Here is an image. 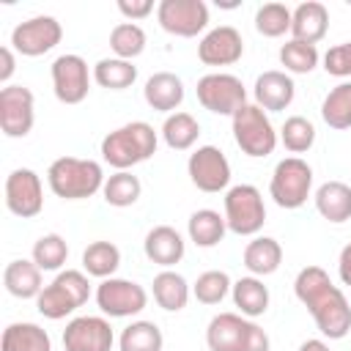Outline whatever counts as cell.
<instances>
[{
  "label": "cell",
  "instance_id": "1",
  "mask_svg": "<svg viewBox=\"0 0 351 351\" xmlns=\"http://www.w3.org/2000/svg\"><path fill=\"white\" fill-rule=\"evenodd\" d=\"M293 293L307 307L324 337L343 340L351 332V304L346 293L329 280L326 269L304 266L293 280Z\"/></svg>",
  "mask_w": 351,
  "mask_h": 351
},
{
  "label": "cell",
  "instance_id": "2",
  "mask_svg": "<svg viewBox=\"0 0 351 351\" xmlns=\"http://www.w3.org/2000/svg\"><path fill=\"white\" fill-rule=\"evenodd\" d=\"M159 137L151 123L132 121L104 134L101 140V159L115 170H129L156 154Z\"/></svg>",
  "mask_w": 351,
  "mask_h": 351
},
{
  "label": "cell",
  "instance_id": "3",
  "mask_svg": "<svg viewBox=\"0 0 351 351\" xmlns=\"http://www.w3.org/2000/svg\"><path fill=\"white\" fill-rule=\"evenodd\" d=\"M104 170L96 159H80V156H60L47 170L49 189L63 200H85L101 192L104 186Z\"/></svg>",
  "mask_w": 351,
  "mask_h": 351
},
{
  "label": "cell",
  "instance_id": "4",
  "mask_svg": "<svg viewBox=\"0 0 351 351\" xmlns=\"http://www.w3.org/2000/svg\"><path fill=\"white\" fill-rule=\"evenodd\" d=\"M90 299V282L88 274L80 269H63L55 274V280L49 285H44V291L36 296V307L44 318L49 321H60L66 315H71L77 307H82Z\"/></svg>",
  "mask_w": 351,
  "mask_h": 351
},
{
  "label": "cell",
  "instance_id": "5",
  "mask_svg": "<svg viewBox=\"0 0 351 351\" xmlns=\"http://www.w3.org/2000/svg\"><path fill=\"white\" fill-rule=\"evenodd\" d=\"M230 123H233V140L241 148V154H247L252 159H263V156L274 154L280 134L274 132L266 110L247 101L244 107H239L233 112Z\"/></svg>",
  "mask_w": 351,
  "mask_h": 351
},
{
  "label": "cell",
  "instance_id": "6",
  "mask_svg": "<svg viewBox=\"0 0 351 351\" xmlns=\"http://www.w3.org/2000/svg\"><path fill=\"white\" fill-rule=\"evenodd\" d=\"M313 189V167L302 156H285L274 165L269 195L280 208H302Z\"/></svg>",
  "mask_w": 351,
  "mask_h": 351
},
{
  "label": "cell",
  "instance_id": "7",
  "mask_svg": "<svg viewBox=\"0 0 351 351\" xmlns=\"http://www.w3.org/2000/svg\"><path fill=\"white\" fill-rule=\"evenodd\" d=\"M225 222L236 236H258L266 222L263 195L252 184H236L225 192Z\"/></svg>",
  "mask_w": 351,
  "mask_h": 351
},
{
  "label": "cell",
  "instance_id": "8",
  "mask_svg": "<svg viewBox=\"0 0 351 351\" xmlns=\"http://www.w3.org/2000/svg\"><path fill=\"white\" fill-rule=\"evenodd\" d=\"M197 101L203 104V110L214 112V115H230L247 104V88L236 74L228 71H211L203 74L197 80Z\"/></svg>",
  "mask_w": 351,
  "mask_h": 351
},
{
  "label": "cell",
  "instance_id": "9",
  "mask_svg": "<svg viewBox=\"0 0 351 351\" xmlns=\"http://www.w3.org/2000/svg\"><path fill=\"white\" fill-rule=\"evenodd\" d=\"M96 304L110 318H132L145 310L148 291L134 280L107 277L96 285Z\"/></svg>",
  "mask_w": 351,
  "mask_h": 351
},
{
  "label": "cell",
  "instance_id": "10",
  "mask_svg": "<svg viewBox=\"0 0 351 351\" xmlns=\"http://www.w3.org/2000/svg\"><path fill=\"white\" fill-rule=\"evenodd\" d=\"M159 27L178 38H192L208 25V5L203 0H162L156 5Z\"/></svg>",
  "mask_w": 351,
  "mask_h": 351
},
{
  "label": "cell",
  "instance_id": "11",
  "mask_svg": "<svg viewBox=\"0 0 351 351\" xmlns=\"http://www.w3.org/2000/svg\"><path fill=\"white\" fill-rule=\"evenodd\" d=\"M63 38V27L55 16H30L25 22H19L11 30V49L25 55V58H38L49 49H55Z\"/></svg>",
  "mask_w": 351,
  "mask_h": 351
},
{
  "label": "cell",
  "instance_id": "12",
  "mask_svg": "<svg viewBox=\"0 0 351 351\" xmlns=\"http://www.w3.org/2000/svg\"><path fill=\"white\" fill-rule=\"evenodd\" d=\"M189 181L200 192H222L230 184V162L217 145H197L186 159Z\"/></svg>",
  "mask_w": 351,
  "mask_h": 351
},
{
  "label": "cell",
  "instance_id": "13",
  "mask_svg": "<svg viewBox=\"0 0 351 351\" xmlns=\"http://www.w3.org/2000/svg\"><path fill=\"white\" fill-rule=\"evenodd\" d=\"M49 74H52V90H55L58 101H63V104L85 101V96L90 90V74H88L85 58L66 52V55L52 60Z\"/></svg>",
  "mask_w": 351,
  "mask_h": 351
},
{
  "label": "cell",
  "instance_id": "14",
  "mask_svg": "<svg viewBox=\"0 0 351 351\" xmlns=\"http://www.w3.org/2000/svg\"><path fill=\"white\" fill-rule=\"evenodd\" d=\"M5 206L14 217L30 219L38 217L44 208V186L36 170L30 167H16L5 178Z\"/></svg>",
  "mask_w": 351,
  "mask_h": 351
},
{
  "label": "cell",
  "instance_id": "15",
  "mask_svg": "<svg viewBox=\"0 0 351 351\" xmlns=\"http://www.w3.org/2000/svg\"><path fill=\"white\" fill-rule=\"evenodd\" d=\"M36 99L25 85H5L0 90V129L5 137H25L36 123Z\"/></svg>",
  "mask_w": 351,
  "mask_h": 351
},
{
  "label": "cell",
  "instance_id": "16",
  "mask_svg": "<svg viewBox=\"0 0 351 351\" xmlns=\"http://www.w3.org/2000/svg\"><path fill=\"white\" fill-rule=\"evenodd\" d=\"M115 335L107 318L101 315H77L63 329L66 351H112Z\"/></svg>",
  "mask_w": 351,
  "mask_h": 351
},
{
  "label": "cell",
  "instance_id": "17",
  "mask_svg": "<svg viewBox=\"0 0 351 351\" xmlns=\"http://www.w3.org/2000/svg\"><path fill=\"white\" fill-rule=\"evenodd\" d=\"M244 55V38L233 25H219L211 27L200 44H197V58L206 66H233Z\"/></svg>",
  "mask_w": 351,
  "mask_h": 351
},
{
  "label": "cell",
  "instance_id": "18",
  "mask_svg": "<svg viewBox=\"0 0 351 351\" xmlns=\"http://www.w3.org/2000/svg\"><path fill=\"white\" fill-rule=\"evenodd\" d=\"M252 318L239 313H217L206 326V346L208 351H244L250 337Z\"/></svg>",
  "mask_w": 351,
  "mask_h": 351
},
{
  "label": "cell",
  "instance_id": "19",
  "mask_svg": "<svg viewBox=\"0 0 351 351\" xmlns=\"http://www.w3.org/2000/svg\"><path fill=\"white\" fill-rule=\"evenodd\" d=\"M252 93H255V104H258L261 110H266V112H280V110L291 107V101H293V96H296V85H293V80H291L285 71L271 69V71L258 74Z\"/></svg>",
  "mask_w": 351,
  "mask_h": 351
},
{
  "label": "cell",
  "instance_id": "20",
  "mask_svg": "<svg viewBox=\"0 0 351 351\" xmlns=\"http://www.w3.org/2000/svg\"><path fill=\"white\" fill-rule=\"evenodd\" d=\"M143 250H145V258L162 269H170L176 266L184 252H186V241L184 236L173 228V225H156L145 233V241H143Z\"/></svg>",
  "mask_w": 351,
  "mask_h": 351
},
{
  "label": "cell",
  "instance_id": "21",
  "mask_svg": "<svg viewBox=\"0 0 351 351\" xmlns=\"http://www.w3.org/2000/svg\"><path fill=\"white\" fill-rule=\"evenodd\" d=\"M143 96H145V104L156 112H167V115L178 112V107L184 101V82L173 71H156L145 80Z\"/></svg>",
  "mask_w": 351,
  "mask_h": 351
},
{
  "label": "cell",
  "instance_id": "22",
  "mask_svg": "<svg viewBox=\"0 0 351 351\" xmlns=\"http://www.w3.org/2000/svg\"><path fill=\"white\" fill-rule=\"evenodd\" d=\"M329 30V11L324 3L318 0H307L299 3L293 8L291 16V36L293 41H304V44H318Z\"/></svg>",
  "mask_w": 351,
  "mask_h": 351
},
{
  "label": "cell",
  "instance_id": "23",
  "mask_svg": "<svg viewBox=\"0 0 351 351\" xmlns=\"http://www.w3.org/2000/svg\"><path fill=\"white\" fill-rule=\"evenodd\" d=\"M313 200H315L318 214L326 222L340 225V222L351 219V186L348 184H343V181H324L315 189Z\"/></svg>",
  "mask_w": 351,
  "mask_h": 351
},
{
  "label": "cell",
  "instance_id": "24",
  "mask_svg": "<svg viewBox=\"0 0 351 351\" xmlns=\"http://www.w3.org/2000/svg\"><path fill=\"white\" fill-rule=\"evenodd\" d=\"M3 285L11 296L16 299H36L44 291V280H41V269L33 261L16 258L5 266L3 271Z\"/></svg>",
  "mask_w": 351,
  "mask_h": 351
},
{
  "label": "cell",
  "instance_id": "25",
  "mask_svg": "<svg viewBox=\"0 0 351 351\" xmlns=\"http://www.w3.org/2000/svg\"><path fill=\"white\" fill-rule=\"evenodd\" d=\"M282 263V247L271 236H255L244 247V266L252 277H269Z\"/></svg>",
  "mask_w": 351,
  "mask_h": 351
},
{
  "label": "cell",
  "instance_id": "26",
  "mask_svg": "<svg viewBox=\"0 0 351 351\" xmlns=\"http://www.w3.org/2000/svg\"><path fill=\"white\" fill-rule=\"evenodd\" d=\"M151 291H154V302H156L162 310H167V313L184 310L186 302H189V296H192L189 282H186L178 271H173V269H162V271L154 277Z\"/></svg>",
  "mask_w": 351,
  "mask_h": 351
},
{
  "label": "cell",
  "instance_id": "27",
  "mask_svg": "<svg viewBox=\"0 0 351 351\" xmlns=\"http://www.w3.org/2000/svg\"><path fill=\"white\" fill-rule=\"evenodd\" d=\"M0 351H52V340L38 324L16 321L3 329Z\"/></svg>",
  "mask_w": 351,
  "mask_h": 351
},
{
  "label": "cell",
  "instance_id": "28",
  "mask_svg": "<svg viewBox=\"0 0 351 351\" xmlns=\"http://www.w3.org/2000/svg\"><path fill=\"white\" fill-rule=\"evenodd\" d=\"M186 233H189V241H195L203 250L217 247L228 233L225 214H219L214 208H197V211H192V217L186 222Z\"/></svg>",
  "mask_w": 351,
  "mask_h": 351
},
{
  "label": "cell",
  "instance_id": "29",
  "mask_svg": "<svg viewBox=\"0 0 351 351\" xmlns=\"http://www.w3.org/2000/svg\"><path fill=\"white\" fill-rule=\"evenodd\" d=\"M233 304L239 307V313L244 318H258L269 310V288L263 285L261 277H239L230 288Z\"/></svg>",
  "mask_w": 351,
  "mask_h": 351
},
{
  "label": "cell",
  "instance_id": "30",
  "mask_svg": "<svg viewBox=\"0 0 351 351\" xmlns=\"http://www.w3.org/2000/svg\"><path fill=\"white\" fill-rule=\"evenodd\" d=\"M118 266H121V250L112 241H90L82 250V271L88 277H99V280L115 277Z\"/></svg>",
  "mask_w": 351,
  "mask_h": 351
},
{
  "label": "cell",
  "instance_id": "31",
  "mask_svg": "<svg viewBox=\"0 0 351 351\" xmlns=\"http://www.w3.org/2000/svg\"><path fill=\"white\" fill-rule=\"evenodd\" d=\"M200 137V123L195 115L178 110V112H170L162 123V140L167 143V148L173 151H189Z\"/></svg>",
  "mask_w": 351,
  "mask_h": 351
},
{
  "label": "cell",
  "instance_id": "32",
  "mask_svg": "<svg viewBox=\"0 0 351 351\" xmlns=\"http://www.w3.org/2000/svg\"><path fill=\"white\" fill-rule=\"evenodd\" d=\"M93 80H96V85H101L107 90H123V88L134 85L137 66H132V60H121V58H101L93 66Z\"/></svg>",
  "mask_w": 351,
  "mask_h": 351
},
{
  "label": "cell",
  "instance_id": "33",
  "mask_svg": "<svg viewBox=\"0 0 351 351\" xmlns=\"http://www.w3.org/2000/svg\"><path fill=\"white\" fill-rule=\"evenodd\" d=\"M140 192H143V184H140V178H137L134 173H129V170H115V173L104 181V186H101L104 200H107L110 206H115V208H129V206H134V203L140 200Z\"/></svg>",
  "mask_w": 351,
  "mask_h": 351
},
{
  "label": "cell",
  "instance_id": "34",
  "mask_svg": "<svg viewBox=\"0 0 351 351\" xmlns=\"http://www.w3.org/2000/svg\"><path fill=\"white\" fill-rule=\"evenodd\" d=\"M321 118L329 129H351V82H340L324 96Z\"/></svg>",
  "mask_w": 351,
  "mask_h": 351
},
{
  "label": "cell",
  "instance_id": "35",
  "mask_svg": "<svg viewBox=\"0 0 351 351\" xmlns=\"http://www.w3.org/2000/svg\"><path fill=\"white\" fill-rule=\"evenodd\" d=\"M162 346L165 337L154 321H132L118 337L121 351H162Z\"/></svg>",
  "mask_w": 351,
  "mask_h": 351
},
{
  "label": "cell",
  "instance_id": "36",
  "mask_svg": "<svg viewBox=\"0 0 351 351\" xmlns=\"http://www.w3.org/2000/svg\"><path fill=\"white\" fill-rule=\"evenodd\" d=\"M110 49L121 60H134L145 49V30L137 22H121L110 30Z\"/></svg>",
  "mask_w": 351,
  "mask_h": 351
},
{
  "label": "cell",
  "instance_id": "37",
  "mask_svg": "<svg viewBox=\"0 0 351 351\" xmlns=\"http://www.w3.org/2000/svg\"><path fill=\"white\" fill-rule=\"evenodd\" d=\"M69 258V244L60 233H47L33 244V263L41 271H63V263Z\"/></svg>",
  "mask_w": 351,
  "mask_h": 351
},
{
  "label": "cell",
  "instance_id": "38",
  "mask_svg": "<svg viewBox=\"0 0 351 351\" xmlns=\"http://www.w3.org/2000/svg\"><path fill=\"white\" fill-rule=\"evenodd\" d=\"M280 143L291 154H307L313 148V143H315V126H313V121L304 118V115L285 118V123L280 126Z\"/></svg>",
  "mask_w": 351,
  "mask_h": 351
},
{
  "label": "cell",
  "instance_id": "39",
  "mask_svg": "<svg viewBox=\"0 0 351 351\" xmlns=\"http://www.w3.org/2000/svg\"><path fill=\"white\" fill-rule=\"evenodd\" d=\"M291 16L293 11L282 3H263L255 11V30L266 38H280L285 33H291Z\"/></svg>",
  "mask_w": 351,
  "mask_h": 351
},
{
  "label": "cell",
  "instance_id": "40",
  "mask_svg": "<svg viewBox=\"0 0 351 351\" xmlns=\"http://www.w3.org/2000/svg\"><path fill=\"white\" fill-rule=\"evenodd\" d=\"M318 47L315 44H304V41H285L280 47V63L285 66V71L291 74H310L318 66Z\"/></svg>",
  "mask_w": 351,
  "mask_h": 351
},
{
  "label": "cell",
  "instance_id": "41",
  "mask_svg": "<svg viewBox=\"0 0 351 351\" xmlns=\"http://www.w3.org/2000/svg\"><path fill=\"white\" fill-rule=\"evenodd\" d=\"M233 282L228 277V271H219V269H208L203 274H197L195 285H192V296L200 302V304H219L228 293H230Z\"/></svg>",
  "mask_w": 351,
  "mask_h": 351
},
{
  "label": "cell",
  "instance_id": "42",
  "mask_svg": "<svg viewBox=\"0 0 351 351\" xmlns=\"http://www.w3.org/2000/svg\"><path fill=\"white\" fill-rule=\"evenodd\" d=\"M324 71L332 77H340V80L351 77V41H343V44H335L326 49Z\"/></svg>",
  "mask_w": 351,
  "mask_h": 351
},
{
  "label": "cell",
  "instance_id": "43",
  "mask_svg": "<svg viewBox=\"0 0 351 351\" xmlns=\"http://www.w3.org/2000/svg\"><path fill=\"white\" fill-rule=\"evenodd\" d=\"M118 11L126 16V22H137L154 11V0H118Z\"/></svg>",
  "mask_w": 351,
  "mask_h": 351
},
{
  "label": "cell",
  "instance_id": "44",
  "mask_svg": "<svg viewBox=\"0 0 351 351\" xmlns=\"http://www.w3.org/2000/svg\"><path fill=\"white\" fill-rule=\"evenodd\" d=\"M269 346H271V343H269V335L252 321V324H250V337H247V348H244V351H269Z\"/></svg>",
  "mask_w": 351,
  "mask_h": 351
},
{
  "label": "cell",
  "instance_id": "45",
  "mask_svg": "<svg viewBox=\"0 0 351 351\" xmlns=\"http://www.w3.org/2000/svg\"><path fill=\"white\" fill-rule=\"evenodd\" d=\"M337 274H340V282L351 288V241L340 250V258H337Z\"/></svg>",
  "mask_w": 351,
  "mask_h": 351
},
{
  "label": "cell",
  "instance_id": "46",
  "mask_svg": "<svg viewBox=\"0 0 351 351\" xmlns=\"http://www.w3.org/2000/svg\"><path fill=\"white\" fill-rule=\"evenodd\" d=\"M16 69V60H14V49L11 47H3L0 49V82H8L11 74Z\"/></svg>",
  "mask_w": 351,
  "mask_h": 351
},
{
  "label": "cell",
  "instance_id": "47",
  "mask_svg": "<svg viewBox=\"0 0 351 351\" xmlns=\"http://www.w3.org/2000/svg\"><path fill=\"white\" fill-rule=\"evenodd\" d=\"M299 351H332V348H329V343H324V340H318V337H310V340H304V343L299 346Z\"/></svg>",
  "mask_w": 351,
  "mask_h": 351
}]
</instances>
